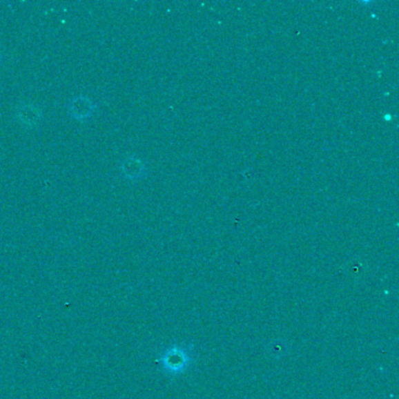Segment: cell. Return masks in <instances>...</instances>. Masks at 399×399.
I'll return each instance as SVG.
<instances>
[{
	"label": "cell",
	"mask_w": 399,
	"mask_h": 399,
	"mask_svg": "<svg viewBox=\"0 0 399 399\" xmlns=\"http://www.w3.org/2000/svg\"><path fill=\"white\" fill-rule=\"evenodd\" d=\"M122 171L128 177H133V178L139 177L142 175V164L139 161H127L126 164L123 165Z\"/></svg>",
	"instance_id": "3957f363"
},
{
	"label": "cell",
	"mask_w": 399,
	"mask_h": 399,
	"mask_svg": "<svg viewBox=\"0 0 399 399\" xmlns=\"http://www.w3.org/2000/svg\"><path fill=\"white\" fill-rule=\"evenodd\" d=\"M93 109H94V104L84 96L74 99L70 106V114L77 119H88L89 116L93 114Z\"/></svg>",
	"instance_id": "7a4b0ae2"
},
{
	"label": "cell",
	"mask_w": 399,
	"mask_h": 399,
	"mask_svg": "<svg viewBox=\"0 0 399 399\" xmlns=\"http://www.w3.org/2000/svg\"><path fill=\"white\" fill-rule=\"evenodd\" d=\"M191 351L182 346L170 347L162 355L161 363L165 373L170 375H179L191 364Z\"/></svg>",
	"instance_id": "6da1fadb"
}]
</instances>
